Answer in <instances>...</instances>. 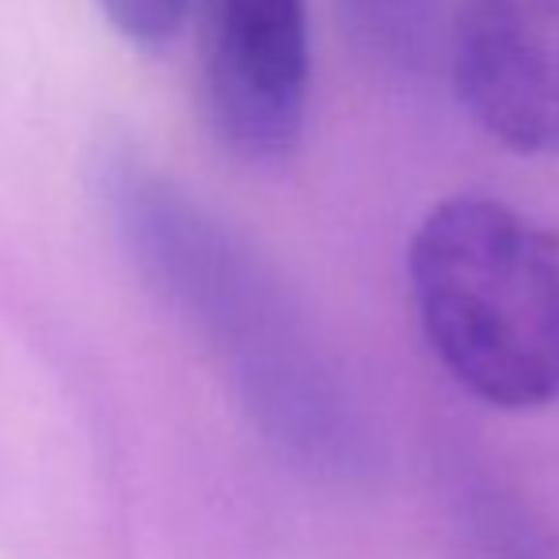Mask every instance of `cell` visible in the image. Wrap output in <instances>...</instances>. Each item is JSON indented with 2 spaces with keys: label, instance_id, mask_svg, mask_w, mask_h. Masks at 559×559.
Returning <instances> with one entry per match:
<instances>
[{
  "label": "cell",
  "instance_id": "cell-3",
  "mask_svg": "<svg viewBox=\"0 0 559 559\" xmlns=\"http://www.w3.org/2000/svg\"><path fill=\"white\" fill-rule=\"evenodd\" d=\"M453 84L472 122L502 148L559 153V0H461Z\"/></svg>",
  "mask_w": 559,
  "mask_h": 559
},
{
  "label": "cell",
  "instance_id": "cell-2",
  "mask_svg": "<svg viewBox=\"0 0 559 559\" xmlns=\"http://www.w3.org/2000/svg\"><path fill=\"white\" fill-rule=\"evenodd\" d=\"M202 111L233 156L274 164L309 115V0H199Z\"/></svg>",
  "mask_w": 559,
  "mask_h": 559
},
{
  "label": "cell",
  "instance_id": "cell-1",
  "mask_svg": "<svg viewBox=\"0 0 559 559\" xmlns=\"http://www.w3.org/2000/svg\"><path fill=\"white\" fill-rule=\"evenodd\" d=\"M407 282L435 358L479 404L559 400V236L499 199H445L419 222Z\"/></svg>",
  "mask_w": 559,
  "mask_h": 559
},
{
  "label": "cell",
  "instance_id": "cell-4",
  "mask_svg": "<svg viewBox=\"0 0 559 559\" xmlns=\"http://www.w3.org/2000/svg\"><path fill=\"white\" fill-rule=\"evenodd\" d=\"M96 4L126 43L160 50L183 31L194 0H96Z\"/></svg>",
  "mask_w": 559,
  "mask_h": 559
}]
</instances>
